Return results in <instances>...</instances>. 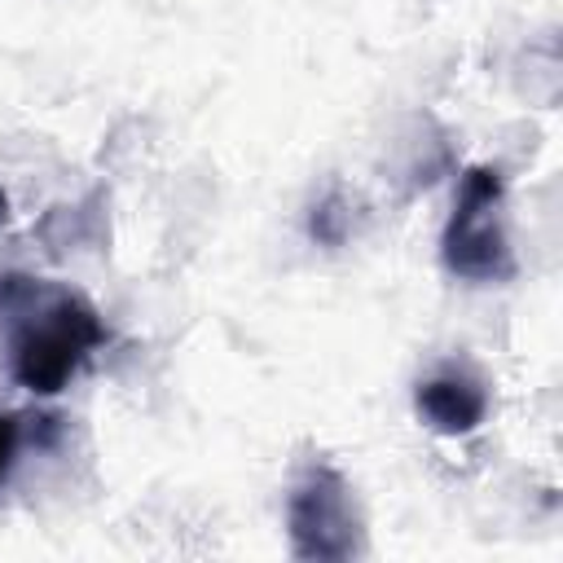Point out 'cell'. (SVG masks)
I'll list each match as a JSON object with an SVG mask.
<instances>
[{
	"label": "cell",
	"mask_w": 563,
	"mask_h": 563,
	"mask_svg": "<svg viewBox=\"0 0 563 563\" xmlns=\"http://www.w3.org/2000/svg\"><path fill=\"white\" fill-rule=\"evenodd\" d=\"M0 339L13 378L35 396H53L84 369L110 330L79 290L31 273H0Z\"/></svg>",
	"instance_id": "1"
},
{
	"label": "cell",
	"mask_w": 563,
	"mask_h": 563,
	"mask_svg": "<svg viewBox=\"0 0 563 563\" xmlns=\"http://www.w3.org/2000/svg\"><path fill=\"white\" fill-rule=\"evenodd\" d=\"M506 185L497 167H466L453 216L440 238V260L453 277L488 286V282H510L515 277V251L506 233Z\"/></svg>",
	"instance_id": "2"
},
{
	"label": "cell",
	"mask_w": 563,
	"mask_h": 563,
	"mask_svg": "<svg viewBox=\"0 0 563 563\" xmlns=\"http://www.w3.org/2000/svg\"><path fill=\"white\" fill-rule=\"evenodd\" d=\"M290 554L303 563H343L365 554V523L352 484L330 462H308L286 497Z\"/></svg>",
	"instance_id": "3"
},
{
	"label": "cell",
	"mask_w": 563,
	"mask_h": 563,
	"mask_svg": "<svg viewBox=\"0 0 563 563\" xmlns=\"http://www.w3.org/2000/svg\"><path fill=\"white\" fill-rule=\"evenodd\" d=\"M413 409L440 435H471L488 413V391L466 369H440V374L418 383Z\"/></svg>",
	"instance_id": "4"
},
{
	"label": "cell",
	"mask_w": 563,
	"mask_h": 563,
	"mask_svg": "<svg viewBox=\"0 0 563 563\" xmlns=\"http://www.w3.org/2000/svg\"><path fill=\"white\" fill-rule=\"evenodd\" d=\"M347 229H352L347 202H343V194L330 189V194L312 207V216H308V233H312V242H321V246H339V242L347 238Z\"/></svg>",
	"instance_id": "5"
},
{
	"label": "cell",
	"mask_w": 563,
	"mask_h": 563,
	"mask_svg": "<svg viewBox=\"0 0 563 563\" xmlns=\"http://www.w3.org/2000/svg\"><path fill=\"white\" fill-rule=\"evenodd\" d=\"M26 418L22 413H0V484L9 479V471H13V462H18V449H22V427Z\"/></svg>",
	"instance_id": "6"
},
{
	"label": "cell",
	"mask_w": 563,
	"mask_h": 563,
	"mask_svg": "<svg viewBox=\"0 0 563 563\" xmlns=\"http://www.w3.org/2000/svg\"><path fill=\"white\" fill-rule=\"evenodd\" d=\"M9 216H13V211H9V194H4V185H0V229L9 224Z\"/></svg>",
	"instance_id": "7"
}]
</instances>
